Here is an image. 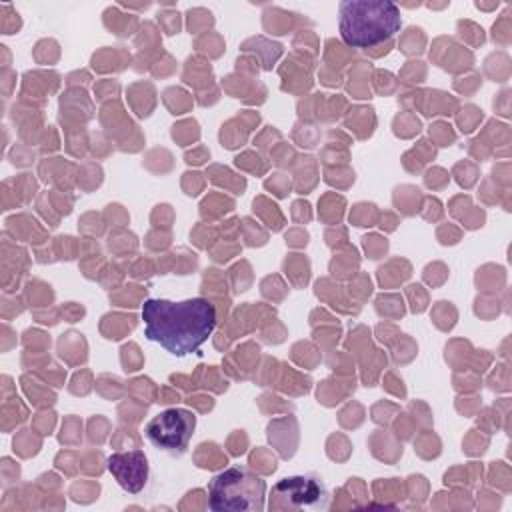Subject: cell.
I'll list each match as a JSON object with an SVG mask.
<instances>
[{
    "label": "cell",
    "instance_id": "cell-1",
    "mask_svg": "<svg viewBox=\"0 0 512 512\" xmlns=\"http://www.w3.org/2000/svg\"><path fill=\"white\" fill-rule=\"evenodd\" d=\"M144 336L172 356H188L208 340L216 326V310L206 298L172 302L148 298L142 304Z\"/></svg>",
    "mask_w": 512,
    "mask_h": 512
},
{
    "label": "cell",
    "instance_id": "cell-2",
    "mask_svg": "<svg viewBox=\"0 0 512 512\" xmlns=\"http://www.w3.org/2000/svg\"><path fill=\"white\" fill-rule=\"evenodd\" d=\"M340 36L352 48H372L402 26L400 8L388 0H344L338 6Z\"/></svg>",
    "mask_w": 512,
    "mask_h": 512
},
{
    "label": "cell",
    "instance_id": "cell-3",
    "mask_svg": "<svg viewBox=\"0 0 512 512\" xmlns=\"http://www.w3.org/2000/svg\"><path fill=\"white\" fill-rule=\"evenodd\" d=\"M264 500L266 482L246 468H226L208 484V508L214 512H258Z\"/></svg>",
    "mask_w": 512,
    "mask_h": 512
},
{
    "label": "cell",
    "instance_id": "cell-4",
    "mask_svg": "<svg viewBox=\"0 0 512 512\" xmlns=\"http://www.w3.org/2000/svg\"><path fill=\"white\" fill-rule=\"evenodd\" d=\"M196 428V416L184 408H168L156 414L144 428V436L154 448L170 454L186 450L192 432Z\"/></svg>",
    "mask_w": 512,
    "mask_h": 512
},
{
    "label": "cell",
    "instance_id": "cell-5",
    "mask_svg": "<svg viewBox=\"0 0 512 512\" xmlns=\"http://www.w3.org/2000/svg\"><path fill=\"white\" fill-rule=\"evenodd\" d=\"M276 506L288 508H328L330 494L322 480L314 474H298L282 478L272 488Z\"/></svg>",
    "mask_w": 512,
    "mask_h": 512
},
{
    "label": "cell",
    "instance_id": "cell-6",
    "mask_svg": "<svg viewBox=\"0 0 512 512\" xmlns=\"http://www.w3.org/2000/svg\"><path fill=\"white\" fill-rule=\"evenodd\" d=\"M108 472L114 476L120 488L130 494L140 492L148 480V460L142 450L114 452L106 460Z\"/></svg>",
    "mask_w": 512,
    "mask_h": 512
}]
</instances>
